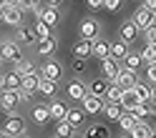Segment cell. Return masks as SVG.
<instances>
[{
    "instance_id": "obj_19",
    "label": "cell",
    "mask_w": 156,
    "mask_h": 138,
    "mask_svg": "<svg viewBox=\"0 0 156 138\" xmlns=\"http://www.w3.org/2000/svg\"><path fill=\"white\" fill-rule=\"evenodd\" d=\"M41 78H43V73H28V75H23V85L20 88H25V91H30V93H35L38 91V85H41Z\"/></svg>"
},
{
    "instance_id": "obj_21",
    "label": "cell",
    "mask_w": 156,
    "mask_h": 138,
    "mask_svg": "<svg viewBox=\"0 0 156 138\" xmlns=\"http://www.w3.org/2000/svg\"><path fill=\"white\" fill-rule=\"evenodd\" d=\"M136 35H139V25H136L133 20H129V23H123L121 25V38L126 43H133L136 40Z\"/></svg>"
},
{
    "instance_id": "obj_13",
    "label": "cell",
    "mask_w": 156,
    "mask_h": 138,
    "mask_svg": "<svg viewBox=\"0 0 156 138\" xmlns=\"http://www.w3.org/2000/svg\"><path fill=\"white\" fill-rule=\"evenodd\" d=\"M108 85H111V83H108V78H106V75H103V78H96V81H91V83H88V93L101 95V98H103V95H106V91H108Z\"/></svg>"
},
{
    "instance_id": "obj_11",
    "label": "cell",
    "mask_w": 156,
    "mask_h": 138,
    "mask_svg": "<svg viewBox=\"0 0 156 138\" xmlns=\"http://www.w3.org/2000/svg\"><path fill=\"white\" fill-rule=\"evenodd\" d=\"M91 55L98 58V60L108 58V55H111V43L103 40V38H96V40H93V50H91Z\"/></svg>"
},
{
    "instance_id": "obj_38",
    "label": "cell",
    "mask_w": 156,
    "mask_h": 138,
    "mask_svg": "<svg viewBox=\"0 0 156 138\" xmlns=\"http://www.w3.org/2000/svg\"><path fill=\"white\" fill-rule=\"evenodd\" d=\"M71 65H73V71H76V73H83V71H86V65H88V58H73V63H71Z\"/></svg>"
},
{
    "instance_id": "obj_6",
    "label": "cell",
    "mask_w": 156,
    "mask_h": 138,
    "mask_svg": "<svg viewBox=\"0 0 156 138\" xmlns=\"http://www.w3.org/2000/svg\"><path fill=\"white\" fill-rule=\"evenodd\" d=\"M81 103H83V111H86V113H91V116L101 113V111H103V105H106V103H103V98H101V95H93V93H86Z\"/></svg>"
},
{
    "instance_id": "obj_29",
    "label": "cell",
    "mask_w": 156,
    "mask_h": 138,
    "mask_svg": "<svg viewBox=\"0 0 156 138\" xmlns=\"http://www.w3.org/2000/svg\"><path fill=\"white\" fill-rule=\"evenodd\" d=\"M83 118H86V111H83V108H68V113H66V121H71L76 128L83 123Z\"/></svg>"
},
{
    "instance_id": "obj_23",
    "label": "cell",
    "mask_w": 156,
    "mask_h": 138,
    "mask_svg": "<svg viewBox=\"0 0 156 138\" xmlns=\"http://www.w3.org/2000/svg\"><path fill=\"white\" fill-rule=\"evenodd\" d=\"M103 113H106L108 121H119V118L123 116V105L121 103H106L103 105Z\"/></svg>"
},
{
    "instance_id": "obj_24",
    "label": "cell",
    "mask_w": 156,
    "mask_h": 138,
    "mask_svg": "<svg viewBox=\"0 0 156 138\" xmlns=\"http://www.w3.org/2000/svg\"><path fill=\"white\" fill-rule=\"evenodd\" d=\"M121 105H123V111H131V108L139 103V98H136V93H133V88H126V91L121 93V101H119Z\"/></svg>"
},
{
    "instance_id": "obj_15",
    "label": "cell",
    "mask_w": 156,
    "mask_h": 138,
    "mask_svg": "<svg viewBox=\"0 0 156 138\" xmlns=\"http://www.w3.org/2000/svg\"><path fill=\"white\" fill-rule=\"evenodd\" d=\"M18 43L20 45H30L35 38H38V33H35V28H23V25H18Z\"/></svg>"
},
{
    "instance_id": "obj_45",
    "label": "cell",
    "mask_w": 156,
    "mask_h": 138,
    "mask_svg": "<svg viewBox=\"0 0 156 138\" xmlns=\"http://www.w3.org/2000/svg\"><path fill=\"white\" fill-rule=\"evenodd\" d=\"M151 103L156 105V83H154V88H151Z\"/></svg>"
},
{
    "instance_id": "obj_26",
    "label": "cell",
    "mask_w": 156,
    "mask_h": 138,
    "mask_svg": "<svg viewBox=\"0 0 156 138\" xmlns=\"http://www.w3.org/2000/svg\"><path fill=\"white\" fill-rule=\"evenodd\" d=\"M121 93H123V88H121L119 83H111L108 91H106V95H103V101H106V103H119V101H121Z\"/></svg>"
},
{
    "instance_id": "obj_39",
    "label": "cell",
    "mask_w": 156,
    "mask_h": 138,
    "mask_svg": "<svg viewBox=\"0 0 156 138\" xmlns=\"http://www.w3.org/2000/svg\"><path fill=\"white\" fill-rule=\"evenodd\" d=\"M144 33H146V43H156V23H151Z\"/></svg>"
},
{
    "instance_id": "obj_3",
    "label": "cell",
    "mask_w": 156,
    "mask_h": 138,
    "mask_svg": "<svg viewBox=\"0 0 156 138\" xmlns=\"http://www.w3.org/2000/svg\"><path fill=\"white\" fill-rule=\"evenodd\" d=\"M0 8L5 10V23H8V25H15V28H18V25L23 23V8H20V5H13V3H3Z\"/></svg>"
},
{
    "instance_id": "obj_40",
    "label": "cell",
    "mask_w": 156,
    "mask_h": 138,
    "mask_svg": "<svg viewBox=\"0 0 156 138\" xmlns=\"http://www.w3.org/2000/svg\"><path fill=\"white\" fill-rule=\"evenodd\" d=\"M146 78H149V83H156V60L146 65Z\"/></svg>"
},
{
    "instance_id": "obj_35",
    "label": "cell",
    "mask_w": 156,
    "mask_h": 138,
    "mask_svg": "<svg viewBox=\"0 0 156 138\" xmlns=\"http://www.w3.org/2000/svg\"><path fill=\"white\" fill-rule=\"evenodd\" d=\"M141 63H144V60H141V53H126V58H123V65H126V68H133V71H136Z\"/></svg>"
},
{
    "instance_id": "obj_46",
    "label": "cell",
    "mask_w": 156,
    "mask_h": 138,
    "mask_svg": "<svg viewBox=\"0 0 156 138\" xmlns=\"http://www.w3.org/2000/svg\"><path fill=\"white\" fill-rule=\"evenodd\" d=\"M48 5H61V0H45Z\"/></svg>"
},
{
    "instance_id": "obj_4",
    "label": "cell",
    "mask_w": 156,
    "mask_h": 138,
    "mask_svg": "<svg viewBox=\"0 0 156 138\" xmlns=\"http://www.w3.org/2000/svg\"><path fill=\"white\" fill-rule=\"evenodd\" d=\"M3 128H5L10 136H23V133H25V121L13 111V113H8V121H5Z\"/></svg>"
},
{
    "instance_id": "obj_41",
    "label": "cell",
    "mask_w": 156,
    "mask_h": 138,
    "mask_svg": "<svg viewBox=\"0 0 156 138\" xmlns=\"http://www.w3.org/2000/svg\"><path fill=\"white\" fill-rule=\"evenodd\" d=\"M103 8H106V10H119V8H121V0H103Z\"/></svg>"
},
{
    "instance_id": "obj_25",
    "label": "cell",
    "mask_w": 156,
    "mask_h": 138,
    "mask_svg": "<svg viewBox=\"0 0 156 138\" xmlns=\"http://www.w3.org/2000/svg\"><path fill=\"white\" fill-rule=\"evenodd\" d=\"M55 133L61 136V138H68V136L76 133V126H73L71 121H66V118H61V121L55 123Z\"/></svg>"
},
{
    "instance_id": "obj_32",
    "label": "cell",
    "mask_w": 156,
    "mask_h": 138,
    "mask_svg": "<svg viewBox=\"0 0 156 138\" xmlns=\"http://www.w3.org/2000/svg\"><path fill=\"white\" fill-rule=\"evenodd\" d=\"M86 136L93 138V136H98V138H108V128L101 126V123H93L91 128H86Z\"/></svg>"
},
{
    "instance_id": "obj_48",
    "label": "cell",
    "mask_w": 156,
    "mask_h": 138,
    "mask_svg": "<svg viewBox=\"0 0 156 138\" xmlns=\"http://www.w3.org/2000/svg\"><path fill=\"white\" fill-rule=\"evenodd\" d=\"M0 65H3V55H0Z\"/></svg>"
},
{
    "instance_id": "obj_44",
    "label": "cell",
    "mask_w": 156,
    "mask_h": 138,
    "mask_svg": "<svg viewBox=\"0 0 156 138\" xmlns=\"http://www.w3.org/2000/svg\"><path fill=\"white\" fill-rule=\"evenodd\" d=\"M144 5H146V8H149V10H151V13H156V0H144Z\"/></svg>"
},
{
    "instance_id": "obj_31",
    "label": "cell",
    "mask_w": 156,
    "mask_h": 138,
    "mask_svg": "<svg viewBox=\"0 0 156 138\" xmlns=\"http://www.w3.org/2000/svg\"><path fill=\"white\" fill-rule=\"evenodd\" d=\"M55 85H58V81H53V78H41V85H38V91H41L43 95H53L55 93Z\"/></svg>"
},
{
    "instance_id": "obj_5",
    "label": "cell",
    "mask_w": 156,
    "mask_h": 138,
    "mask_svg": "<svg viewBox=\"0 0 156 138\" xmlns=\"http://www.w3.org/2000/svg\"><path fill=\"white\" fill-rule=\"evenodd\" d=\"M18 103H20V98H18V91H10V88H5V91L0 93V111L13 113Z\"/></svg>"
},
{
    "instance_id": "obj_12",
    "label": "cell",
    "mask_w": 156,
    "mask_h": 138,
    "mask_svg": "<svg viewBox=\"0 0 156 138\" xmlns=\"http://www.w3.org/2000/svg\"><path fill=\"white\" fill-rule=\"evenodd\" d=\"M41 73H43L45 78L61 81V75H63V68H61V63H55V60H45V63H43V68H41Z\"/></svg>"
},
{
    "instance_id": "obj_33",
    "label": "cell",
    "mask_w": 156,
    "mask_h": 138,
    "mask_svg": "<svg viewBox=\"0 0 156 138\" xmlns=\"http://www.w3.org/2000/svg\"><path fill=\"white\" fill-rule=\"evenodd\" d=\"M141 60H144V63H154V60H156V43H146V45H144Z\"/></svg>"
},
{
    "instance_id": "obj_17",
    "label": "cell",
    "mask_w": 156,
    "mask_h": 138,
    "mask_svg": "<svg viewBox=\"0 0 156 138\" xmlns=\"http://www.w3.org/2000/svg\"><path fill=\"white\" fill-rule=\"evenodd\" d=\"M55 50H58L55 38H41V43H38V55H53Z\"/></svg>"
},
{
    "instance_id": "obj_28",
    "label": "cell",
    "mask_w": 156,
    "mask_h": 138,
    "mask_svg": "<svg viewBox=\"0 0 156 138\" xmlns=\"http://www.w3.org/2000/svg\"><path fill=\"white\" fill-rule=\"evenodd\" d=\"M151 133H154V131H151V126L146 123V121H139V123L133 126V131H131L133 138H151Z\"/></svg>"
},
{
    "instance_id": "obj_27",
    "label": "cell",
    "mask_w": 156,
    "mask_h": 138,
    "mask_svg": "<svg viewBox=\"0 0 156 138\" xmlns=\"http://www.w3.org/2000/svg\"><path fill=\"white\" fill-rule=\"evenodd\" d=\"M126 53H129V43H126L123 38H121V40H116V43H111V55H113V58L123 60V58H126Z\"/></svg>"
},
{
    "instance_id": "obj_18",
    "label": "cell",
    "mask_w": 156,
    "mask_h": 138,
    "mask_svg": "<svg viewBox=\"0 0 156 138\" xmlns=\"http://www.w3.org/2000/svg\"><path fill=\"white\" fill-rule=\"evenodd\" d=\"M41 20H45L48 25H58V20H61V13H58V5H48L43 8V13H41Z\"/></svg>"
},
{
    "instance_id": "obj_10",
    "label": "cell",
    "mask_w": 156,
    "mask_h": 138,
    "mask_svg": "<svg viewBox=\"0 0 156 138\" xmlns=\"http://www.w3.org/2000/svg\"><path fill=\"white\" fill-rule=\"evenodd\" d=\"M78 30H81V38H91V40H96V38H98V23L93 20V18H86V20L81 23V28H78Z\"/></svg>"
},
{
    "instance_id": "obj_1",
    "label": "cell",
    "mask_w": 156,
    "mask_h": 138,
    "mask_svg": "<svg viewBox=\"0 0 156 138\" xmlns=\"http://www.w3.org/2000/svg\"><path fill=\"white\" fill-rule=\"evenodd\" d=\"M121 68H123V65H121V60H119V58H113V55H108V58H103V60H101V73L108 78L111 83L116 81V78H119Z\"/></svg>"
},
{
    "instance_id": "obj_9",
    "label": "cell",
    "mask_w": 156,
    "mask_h": 138,
    "mask_svg": "<svg viewBox=\"0 0 156 138\" xmlns=\"http://www.w3.org/2000/svg\"><path fill=\"white\" fill-rule=\"evenodd\" d=\"M91 50H93V40H91V38H81V40L73 45L71 55L73 58H91Z\"/></svg>"
},
{
    "instance_id": "obj_36",
    "label": "cell",
    "mask_w": 156,
    "mask_h": 138,
    "mask_svg": "<svg viewBox=\"0 0 156 138\" xmlns=\"http://www.w3.org/2000/svg\"><path fill=\"white\" fill-rule=\"evenodd\" d=\"M13 68H15V71L20 73V75H28V73H33V71H35V65H33L30 60H23V58H20V60H15V65H13Z\"/></svg>"
},
{
    "instance_id": "obj_37",
    "label": "cell",
    "mask_w": 156,
    "mask_h": 138,
    "mask_svg": "<svg viewBox=\"0 0 156 138\" xmlns=\"http://www.w3.org/2000/svg\"><path fill=\"white\" fill-rule=\"evenodd\" d=\"M33 28H35V33H38V38H51V25H48L45 20H41V18H38Z\"/></svg>"
},
{
    "instance_id": "obj_20",
    "label": "cell",
    "mask_w": 156,
    "mask_h": 138,
    "mask_svg": "<svg viewBox=\"0 0 156 138\" xmlns=\"http://www.w3.org/2000/svg\"><path fill=\"white\" fill-rule=\"evenodd\" d=\"M139 121H141V118H136V116H133L131 111H123V116L119 118V126H121V131L131 133V131H133V126L139 123Z\"/></svg>"
},
{
    "instance_id": "obj_34",
    "label": "cell",
    "mask_w": 156,
    "mask_h": 138,
    "mask_svg": "<svg viewBox=\"0 0 156 138\" xmlns=\"http://www.w3.org/2000/svg\"><path fill=\"white\" fill-rule=\"evenodd\" d=\"M133 93L139 101H151V85H144V83H136L133 85Z\"/></svg>"
},
{
    "instance_id": "obj_42",
    "label": "cell",
    "mask_w": 156,
    "mask_h": 138,
    "mask_svg": "<svg viewBox=\"0 0 156 138\" xmlns=\"http://www.w3.org/2000/svg\"><path fill=\"white\" fill-rule=\"evenodd\" d=\"M18 5H20L23 10H33V8L38 5V0H18Z\"/></svg>"
},
{
    "instance_id": "obj_8",
    "label": "cell",
    "mask_w": 156,
    "mask_h": 138,
    "mask_svg": "<svg viewBox=\"0 0 156 138\" xmlns=\"http://www.w3.org/2000/svg\"><path fill=\"white\" fill-rule=\"evenodd\" d=\"M113 83H119L121 88H123V91H126V88H133L136 83H139V81H136V71H133V68H121V73H119V78H116V81Z\"/></svg>"
},
{
    "instance_id": "obj_2",
    "label": "cell",
    "mask_w": 156,
    "mask_h": 138,
    "mask_svg": "<svg viewBox=\"0 0 156 138\" xmlns=\"http://www.w3.org/2000/svg\"><path fill=\"white\" fill-rule=\"evenodd\" d=\"M0 55H3V60H20V43L18 40H3L0 43Z\"/></svg>"
},
{
    "instance_id": "obj_43",
    "label": "cell",
    "mask_w": 156,
    "mask_h": 138,
    "mask_svg": "<svg viewBox=\"0 0 156 138\" xmlns=\"http://www.w3.org/2000/svg\"><path fill=\"white\" fill-rule=\"evenodd\" d=\"M86 3H88L91 10H98V8H103V0H86Z\"/></svg>"
},
{
    "instance_id": "obj_50",
    "label": "cell",
    "mask_w": 156,
    "mask_h": 138,
    "mask_svg": "<svg viewBox=\"0 0 156 138\" xmlns=\"http://www.w3.org/2000/svg\"><path fill=\"white\" fill-rule=\"evenodd\" d=\"M3 3H5V0H0V5H3Z\"/></svg>"
},
{
    "instance_id": "obj_47",
    "label": "cell",
    "mask_w": 156,
    "mask_h": 138,
    "mask_svg": "<svg viewBox=\"0 0 156 138\" xmlns=\"http://www.w3.org/2000/svg\"><path fill=\"white\" fill-rule=\"evenodd\" d=\"M0 23H5V10L0 8Z\"/></svg>"
},
{
    "instance_id": "obj_16",
    "label": "cell",
    "mask_w": 156,
    "mask_h": 138,
    "mask_svg": "<svg viewBox=\"0 0 156 138\" xmlns=\"http://www.w3.org/2000/svg\"><path fill=\"white\" fill-rule=\"evenodd\" d=\"M51 118H53V116H51V108H48V105H35V108H33V123L45 126Z\"/></svg>"
},
{
    "instance_id": "obj_49",
    "label": "cell",
    "mask_w": 156,
    "mask_h": 138,
    "mask_svg": "<svg viewBox=\"0 0 156 138\" xmlns=\"http://www.w3.org/2000/svg\"><path fill=\"white\" fill-rule=\"evenodd\" d=\"M0 85H3V75H0Z\"/></svg>"
},
{
    "instance_id": "obj_30",
    "label": "cell",
    "mask_w": 156,
    "mask_h": 138,
    "mask_svg": "<svg viewBox=\"0 0 156 138\" xmlns=\"http://www.w3.org/2000/svg\"><path fill=\"white\" fill-rule=\"evenodd\" d=\"M48 108H51V116L55 118V121L66 118V113H68V105H66V103H61V101H53V103H48Z\"/></svg>"
},
{
    "instance_id": "obj_14",
    "label": "cell",
    "mask_w": 156,
    "mask_h": 138,
    "mask_svg": "<svg viewBox=\"0 0 156 138\" xmlns=\"http://www.w3.org/2000/svg\"><path fill=\"white\" fill-rule=\"evenodd\" d=\"M20 85H23V75L18 73L15 68H13V71L8 73V75H3V88H10V91H18Z\"/></svg>"
},
{
    "instance_id": "obj_7",
    "label": "cell",
    "mask_w": 156,
    "mask_h": 138,
    "mask_svg": "<svg viewBox=\"0 0 156 138\" xmlns=\"http://www.w3.org/2000/svg\"><path fill=\"white\" fill-rule=\"evenodd\" d=\"M154 18H156V13H151L146 5H141L139 10L133 13V23L139 25V30H146V28H149V25L154 23Z\"/></svg>"
},
{
    "instance_id": "obj_22",
    "label": "cell",
    "mask_w": 156,
    "mask_h": 138,
    "mask_svg": "<svg viewBox=\"0 0 156 138\" xmlns=\"http://www.w3.org/2000/svg\"><path fill=\"white\" fill-rule=\"evenodd\" d=\"M86 93H88V85H83V83H78V81L68 83V95H71L73 101H83Z\"/></svg>"
}]
</instances>
